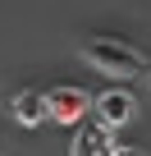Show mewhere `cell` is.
<instances>
[{
  "label": "cell",
  "mask_w": 151,
  "mask_h": 156,
  "mask_svg": "<svg viewBox=\"0 0 151 156\" xmlns=\"http://www.w3.org/2000/svg\"><path fill=\"white\" fill-rule=\"evenodd\" d=\"M83 60H87L92 69H101L105 78H137V73H146L142 51L128 46V41H115V37H92V41H83Z\"/></svg>",
  "instance_id": "cell-1"
},
{
  "label": "cell",
  "mask_w": 151,
  "mask_h": 156,
  "mask_svg": "<svg viewBox=\"0 0 151 156\" xmlns=\"http://www.w3.org/2000/svg\"><path fill=\"white\" fill-rule=\"evenodd\" d=\"M92 101H96V97H87L83 87H50V92H46V115H50L55 124H78Z\"/></svg>",
  "instance_id": "cell-2"
},
{
  "label": "cell",
  "mask_w": 151,
  "mask_h": 156,
  "mask_svg": "<svg viewBox=\"0 0 151 156\" xmlns=\"http://www.w3.org/2000/svg\"><path fill=\"white\" fill-rule=\"evenodd\" d=\"M92 110H96L101 129H119V124H128V119L137 115V101H133V92L110 87V92H101V97L92 101Z\"/></svg>",
  "instance_id": "cell-3"
},
{
  "label": "cell",
  "mask_w": 151,
  "mask_h": 156,
  "mask_svg": "<svg viewBox=\"0 0 151 156\" xmlns=\"http://www.w3.org/2000/svg\"><path fill=\"white\" fill-rule=\"evenodd\" d=\"M9 115H14L19 124H28V129H37L41 119H50V115H46V92H32V87H23V92H14V97H9Z\"/></svg>",
  "instance_id": "cell-4"
},
{
  "label": "cell",
  "mask_w": 151,
  "mask_h": 156,
  "mask_svg": "<svg viewBox=\"0 0 151 156\" xmlns=\"http://www.w3.org/2000/svg\"><path fill=\"white\" fill-rule=\"evenodd\" d=\"M110 151H115V147H110V138H105L101 124L78 129V133H73V142H69V156H110Z\"/></svg>",
  "instance_id": "cell-5"
},
{
  "label": "cell",
  "mask_w": 151,
  "mask_h": 156,
  "mask_svg": "<svg viewBox=\"0 0 151 156\" xmlns=\"http://www.w3.org/2000/svg\"><path fill=\"white\" fill-rule=\"evenodd\" d=\"M110 156H142V151H137V147H115Z\"/></svg>",
  "instance_id": "cell-6"
},
{
  "label": "cell",
  "mask_w": 151,
  "mask_h": 156,
  "mask_svg": "<svg viewBox=\"0 0 151 156\" xmlns=\"http://www.w3.org/2000/svg\"><path fill=\"white\" fill-rule=\"evenodd\" d=\"M146 73H151V69H146Z\"/></svg>",
  "instance_id": "cell-7"
}]
</instances>
